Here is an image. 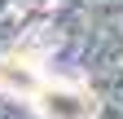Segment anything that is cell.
<instances>
[{"label":"cell","mask_w":123,"mask_h":119,"mask_svg":"<svg viewBox=\"0 0 123 119\" xmlns=\"http://www.w3.org/2000/svg\"><path fill=\"white\" fill-rule=\"evenodd\" d=\"M0 84L9 93L26 97L40 110V119H92L97 115V97L88 84L62 79L49 71V62L35 49H9L0 53Z\"/></svg>","instance_id":"6da1fadb"}]
</instances>
